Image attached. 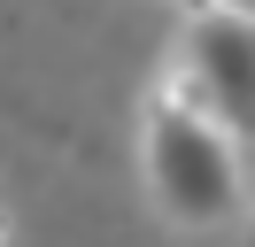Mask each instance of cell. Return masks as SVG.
<instances>
[{
    "instance_id": "cell-1",
    "label": "cell",
    "mask_w": 255,
    "mask_h": 247,
    "mask_svg": "<svg viewBox=\"0 0 255 247\" xmlns=\"http://www.w3.org/2000/svg\"><path fill=\"white\" fill-rule=\"evenodd\" d=\"M147 193L186 232H209V224H224L240 209V147L186 93L147 108Z\"/></svg>"
},
{
    "instance_id": "cell-2",
    "label": "cell",
    "mask_w": 255,
    "mask_h": 247,
    "mask_svg": "<svg viewBox=\"0 0 255 247\" xmlns=\"http://www.w3.org/2000/svg\"><path fill=\"white\" fill-rule=\"evenodd\" d=\"M178 93H186L209 124H224L232 139H255V15L193 8Z\"/></svg>"
},
{
    "instance_id": "cell-3",
    "label": "cell",
    "mask_w": 255,
    "mask_h": 247,
    "mask_svg": "<svg viewBox=\"0 0 255 247\" xmlns=\"http://www.w3.org/2000/svg\"><path fill=\"white\" fill-rule=\"evenodd\" d=\"M193 8H232V15H255V0H193Z\"/></svg>"
},
{
    "instance_id": "cell-4",
    "label": "cell",
    "mask_w": 255,
    "mask_h": 247,
    "mask_svg": "<svg viewBox=\"0 0 255 247\" xmlns=\"http://www.w3.org/2000/svg\"><path fill=\"white\" fill-rule=\"evenodd\" d=\"M0 232H8V216H0Z\"/></svg>"
},
{
    "instance_id": "cell-5",
    "label": "cell",
    "mask_w": 255,
    "mask_h": 247,
    "mask_svg": "<svg viewBox=\"0 0 255 247\" xmlns=\"http://www.w3.org/2000/svg\"><path fill=\"white\" fill-rule=\"evenodd\" d=\"M186 8H193V0H186Z\"/></svg>"
},
{
    "instance_id": "cell-6",
    "label": "cell",
    "mask_w": 255,
    "mask_h": 247,
    "mask_svg": "<svg viewBox=\"0 0 255 247\" xmlns=\"http://www.w3.org/2000/svg\"><path fill=\"white\" fill-rule=\"evenodd\" d=\"M248 232H255V224H248Z\"/></svg>"
}]
</instances>
